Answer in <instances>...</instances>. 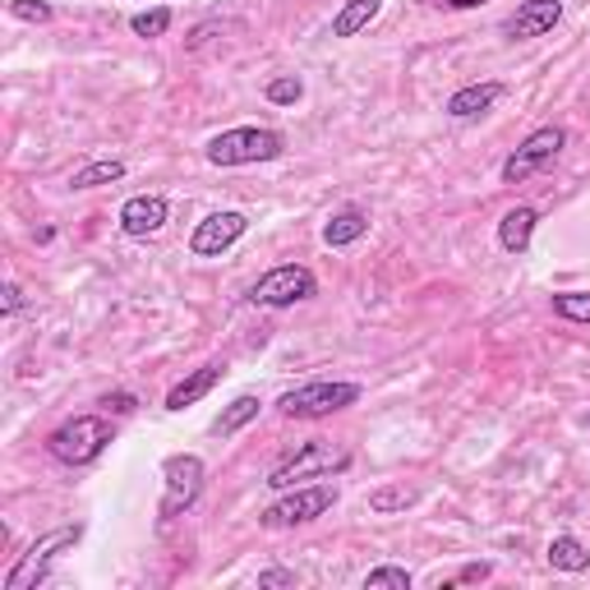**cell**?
<instances>
[{"instance_id": "obj_10", "label": "cell", "mask_w": 590, "mask_h": 590, "mask_svg": "<svg viewBox=\"0 0 590 590\" xmlns=\"http://www.w3.org/2000/svg\"><path fill=\"white\" fill-rule=\"evenodd\" d=\"M245 231H249V217L245 213H236V208L208 213L199 227H194V236H189V255L194 259H221Z\"/></svg>"}, {"instance_id": "obj_19", "label": "cell", "mask_w": 590, "mask_h": 590, "mask_svg": "<svg viewBox=\"0 0 590 590\" xmlns=\"http://www.w3.org/2000/svg\"><path fill=\"white\" fill-rule=\"evenodd\" d=\"M549 568L553 572H590V545H581L577 536H553Z\"/></svg>"}, {"instance_id": "obj_14", "label": "cell", "mask_w": 590, "mask_h": 590, "mask_svg": "<svg viewBox=\"0 0 590 590\" xmlns=\"http://www.w3.org/2000/svg\"><path fill=\"white\" fill-rule=\"evenodd\" d=\"M221 374H227V364H217V360H208V364H199L194 374H185L172 392H166V411H185V406H194V402H204L208 392L221 383Z\"/></svg>"}, {"instance_id": "obj_1", "label": "cell", "mask_w": 590, "mask_h": 590, "mask_svg": "<svg viewBox=\"0 0 590 590\" xmlns=\"http://www.w3.org/2000/svg\"><path fill=\"white\" fill-rule=\"evenodd\" d=\"M351 466V453L346 447H337V443H328V438H309V443H300L296 453L287 457V462H277L272 470H268V489H296V485H304V480H332V475H342Z\"/></svg>"}, {"instance_id": "obj_17", "label": "cell", "mask_w": 590, "mask_h": 590, "mask_svg": "<svg viewBox=\"0 0 590 590\" xmlns=\"http://www.w3.org/2000/svg\"><path fill=\"white\" fill-rule=\"evenodd\" d=\"M383 10V0H346L342 10L332 14V38H360Z\"/></svg>"}, {"instance_id": "obj_31", "label": "cell", "mask_w": 590, "mask_h": 590, "mask_svg": "<svg viewBox=\"0 0 590 590\" xmlns=\"http://www.w3.org/2000/svg\"><path fill=\"white\" fill-rule=\"evenodd\" d=\"M443 6H453V10H475V6H485V0H443Z\"/></svg>"}, {"instance_id": "obj_12", "label": "cell", "mask_w": 590, "mask_h": 590, "mask_svg": "<svg viewBox=\"0 0 590 590\" xmlns=\"http://www.w3.org/2000/svg\"><path fill=\"white\" fill-rule=\"evenodd\" d=\"M166 217H172V208H166L162 194H134V199L121 204V231L134 240H148L166 227Z\"/></svg>"}, {"instance_id": "obj_23", "label": "cell", "mask_w": 590, "mask_h": 590, "mask_svg": "<svg viewBox=\"0 0 590 590\" xmlns=\"http://www.w3.org/2000/svg\"><path fill=\"white\" fill-rule=\"evenodd\" d=\"M263 97H268L272 106H296V102L304 97V83H300L296 74H277L268 89H263Z\"/></svg>"}, {"instance_id": "obj_5", "label": "cell", "mask_w": 590, "mask_h": 590, "mask_svg": "<svg viewBox=\"0 0 590 590\" xmlns=\"http://www.w3.org/2000/svg\"><path fill=\"white\" fill-rule=\"evenodd\" d=\"M360 402V383H342V379H314V383H300L291 392L277 397V411L287 420H323L337 415Z\"/></svg>"}, {"instance_id": "obj_9", "label": "cell", "mask_w": 590, "mask_h": 590, "mask_svg": "<svg viewBox=\"0 0 590 590\" xmlns=\"http://www.w3.org/2000/svg\"><path fill=\"white\" fill-rule=\"evenodd\" d=\"M568 144V130L563 125H540L536 134H526L521 138V148L503 162V185H521L526 176H536L540 166H549L558 153H563Z\"/></svg>"}, {"instance_id": "obj_2", "label": "cell", "mask_w": 590, "mask_h": 590, "mask_svg": "<svg viewBox=\"0 0 590 590\" xmlns=\"http://www.w3.org/2000/svg\"><path fill=\"white\" fill-rule=\"evenodd\" d=\"M111 443H116V425L106 415H74L61 429H51L46 453L61 466H93Z\"/></svg>"}, {"instance_id": "obj_21", "label": "cell", "mask_w": 590, "mask_h": 590, "mask_svg": "<svg viewBox=\"0 0 590 590\" xmlns=\"http://www.w3.org/2000/svg\"><path fill=\"white\" fill-rule=\"evenodd\" d=\"M116 180H125V162L121 157H102V162L79 166V172L70 176V189H97V185H116Z\"/></svg>"}, {"instance_id": "obj_18", "label": "cell", "mask_w": 590, "mask_h": 590, "mask_svg": "<svg viewBox=\"0 0 590 590\" xmlns=\"http://www.w3.org/2000/svg\"><path fill=\"white\" fill-rule=\"evenodd\" d=\"M259 411H263V402L255 397V392H240V397L213 420V434L217 438H231V434H240L249 425V420H259Z\"/></svg>"}, {"instance_id": "obj_6", "label": "cell", "mask_w": 590, "mask_h": 590, "mask_svg": "<svg viewBox=\"0 0 590 590\" xmlns=\"http://www.w3.org/2000/svg\"><path fill=\"white\" fill-rule=\"evenodd\" d=\"M162 503H157V517L162 521H172L180 513H189L194 503H199L204 485H208V466L204 457H194V453H176V457H166L162 462Z\"/></svg>"}, {"instance_id": "obj_26", "label": "cell", "mask_w": 590, "mask_h": 590, "mask_svg": "<svg viewBox=\"0 0 590 590\" xmlns=\"http://www.w3.org/2000/svg\"><path fill=\"white\" fill-rule=\"evenodd\" d=\"M14 19H23V23H51V6H46V0H10V6H6Z\"/></svg>"}, {"instance_id": "obj_13", "label": "cell", "mask_w": 590, "mask_h": 590, "mask_svg": "<svg viewBox=\"0 0 590 590\" xmlns=\"http://www.w3.org/2000/svg\"><path fill=\"white\" fill-rule=\"evenodd\" d=\"M503 97H508V89H503L498 79L466 83V89H457L453 97H447V116H453V121H475V116H485V111H494Z\"/></svg>"}, {"instance_id": "obj_28", "label": "cell", "mask_w": 590, "mask_h": 590, "mask_svg": "<svg viewBox=\"0 0 590 590\" xmlns=\"http://www.w3.org/2000/svg\"><path fill=\"white\" fill-rule=\"evenodd\" d=\"M102 406H106L111 415H130V411L138 406V397H134V392H106Z\"/></svg>"}, {"instance_id": "obj_29", "label": "cell", "mask_w": 590, "mask_h": 590, "mask_svg": "<svg viewBox=\"0 0 590 590\" xmlns=\"http://www.w3.org/2000/svg\"><path fill=\"white\" fill-rule=\"evenodd\" d=\"M494 577V563H466L457 572V586H470V581H489Z\"/></svg>"}, {"instance_id": "obj_7", "label": "cell", "mask_w": 590, "mask_h": 590, "mask_svg": "<svg viewBox=\"0 0 590 590\" xmlns=\"http://www.w3.org/2000/svg\"><path fill=\"white\" fill-rule=\"evenodd\" d=\"M332 503H337V485H328V480L304 485V489H282V498H277L272 508L259 513V526H268V530L309 526V521H319L332 508Z\"/></svg>"}, {"instance_id": "obj_24", "label": "cell", "mask_w": 590, "mask_h": 590, "mask_svg": "<svg viewBox=\"0 0 590 590\" xmlns=\"http://www.w3.org/2000/svg\"><path fill=\"white\" fill-rule=\"evenodd\" d=\"M364 590H411V572L397 568V563H383L364 577Z\"/></svg>"}, {"instance_id": "obj_8", "label": "cell", "mask_w": 590, "mask_h": 590, "mask_svg": "<svg viewBox=\"0 0 590 590\" xmlns=\"http://www.w3.org/2000/svg\"><path fill=\"white\" fill-rule=\"evenodd\" d=\"M314 296H319V277L304 263H282L249 287V304H259V309H291V304L314 300Z\"/></svg>"}, {"instance_id": "obj_15", "label": "cell", "mask_w": 590, "mask_h": 590, "mask_svg": "<svg viewBox=\"0 0 590 590\" xmlns=\"http://www.w3.org/2000/svg\"><path fill=\"white\" fill-rule=\"evenodd\" d=\"M536 227H540V213L530 208V204H517V208L503 213V221H498V245L508 249V255H526Z\"/></svg>"}, {"instance_id": "obj_27", "label": "cell", "mask_w": 590, "mask_h": 590, "mask_svg": "<svg viewBox=\"0 0 590 590\" xmlns=\"http://www.w3.org/2000/svg\"><path fill=\"white\" fill-rule=\"evenodd\" d=\"M272 586L296 590L300 581H296V572H287V568H268V572H259V590H272Z\"/></svg>"}, {"instance_id": "obj_25", "label": "cell", "mask_w": 590, "mask_h": 590, "mask_svg": "<svg viewBox=\"0 0 590 590\" xmlns=\"http://www.w3.org/2000/svg\"><path fill=\"white\" fill-rule=\"evenodd\" d=\"M130 28H134L138 38H166V28H172V10L157 6V10H148V14H134Z\"/></svg>"}, {"instance_id": "obj_16", "label": "cell", "mask_w": 590, "mask_h": 590, "mask_svg": "<svg viewBox=\"0 0 590 590\" xmlns=\"http://www.w3.org/2000/svg\"><path fill=\"white\" fill-rule=\"evenodd\" d=\"M370 236V213H364L360 204H346V208H337L328 217V227H323V245L328 249H346L355 240Z\"/></svg>"}, {"instance_id": "obj_22", "label": "cell", "mask_w": 590, "mask_h": 590, "mask_svg": "<svg viewBox=\"0 0 590 590\" xmlns=\"http://www.w3.org/2000/svg\"><path fill=\"white\" fill-rule=\"evenodd\" d=\"M553 314L568 323H590V296L586 291H558L553 296Z\"/></svg>"}, {"instance_id": "obj_20", "label": "cell", "mask_w": 590, "mask_h": 590, "mask_svg": "<svg viewBox=\"0 0 590 590\" xmlns=\"http://www.w3.org/2000/svg\"><path fill=\"white\" fill-rule=\"evenodd\" d=\"M415 503H420V489H415V485H406V480H397V485H379V489L370 494V513L392 517V513L415 508Z\"/></svg>"}, {"instance_id": "obj_4", "label": "cell", "mask_w": 590, "mask_h": 590, "mask_svg": "<svg viewBox=\"0 0 590 590\" xmlns=\"http://www.w3.org/2000/svg\"><path fill=\"white\" fill-rule=\"evenodd\" d=\"M83 540V521L74 526H55L46 530V536H38L33 545H28L19 558H14V568L6 572V590H38V581H46L51 563L61 558L65 549H74Z\"/></svg>"}, {"instance_id": "obj_30", "label": "cell", "mask_w": 590, "mask_h": 590, "mask_svg": "<svg viewBox=\"0 0 590 590\" xmlns=\"http://www.w3.org/2000/svg\"><path fill=\"white\" fill-rule=\"evenodd\" d=\"M28 304V296H23V287L19 282H6V314H19V309Z\"/></svg>"}, {"instance_id": "obj_11", "label": "cell", "mask_w": 590, "mask_h": 590, "mask_svg": "<svg viewBox=\"0 0 590 590\" xmlns=\"http://www.w3.org/2000/svg\"><path fill=\"white\" fill-rule=\"evenodd\" d=\"M558 19H563V0H521V6L503 19V33L513 42H530V38L553 33Z\"/></svg>"}, {"instance_id": "obj_3", "label": "cell", "mask_w": 590, "mask_h": 590, "mask_svg": "<svg viewBox=\"0 0 590 590\" xmlns=\"http://www.w3.org/2000/svg\"><path fill=\"white\" fill-rule=\"evenodd\" d=\"M208 162L213 166H255V162H277L287 153V138L263 125H240V130H221L208 138Z\"/></svg>"}]
</instances>
